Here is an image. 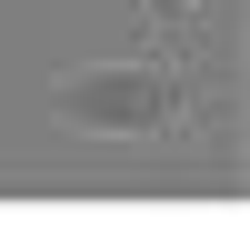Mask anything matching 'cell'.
Instances as JSON below:
<instances>
[{
  "label": "cell",
  "instance_id": "cell-2",
  "mask_svg": "<svg viewBox=\"0 0 250 250\" xmlns=\"http://www.w3.org/2000/svg\"><path fill=\"white\" fill-rule=\"evenodd\" d=\"M150 10H160V20H190V10H200V0H150Z\"/></svg>",
  "mask_w": 250,
  "mask_h": 250
},
{
  "label": "cell",
  "instance_id": "cell-1",
  "mask_svg": "<svg viewBox=\"0 0 250 250\" xmlns=\"http://www.w3.org/2000/svg\"><path fill=\"white\" fill-rule=\"evenodd\" d=\"M40 110L80 140H170L200 110V70L180 50H120V60H80L40 90Z\"/></svg>",
  "mask_w": 250,
  "mask_h": 250
}]
</instances>
